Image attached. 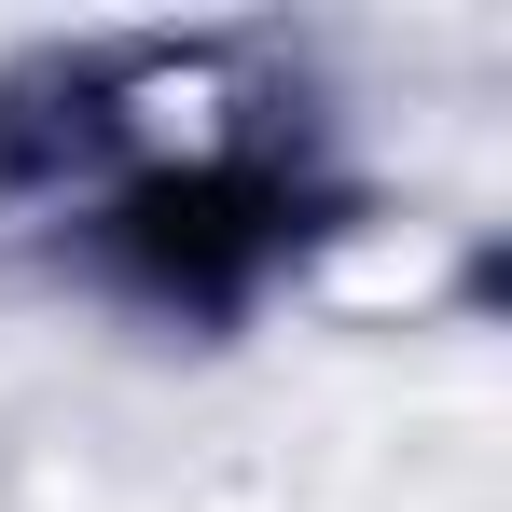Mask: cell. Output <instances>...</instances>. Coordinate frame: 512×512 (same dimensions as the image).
<instances>
[{"label":"cell","instance_id":"6da1fadb","mask_svg":"<svg viewBox=\"0 0 512 512\" xmlns=\"http://www.w3.org/2000/svg\"><path fill=\"white\" fill-rule=\"evenodd\" d=\"M305 236V208H291V180L250 167V153H208V167H139L111 194V222H97V250L125 291H153V305H194V319H222V305H250L263 263Z\"/></svg>","mask_w":512,"mask_h":512}]
</instances>
